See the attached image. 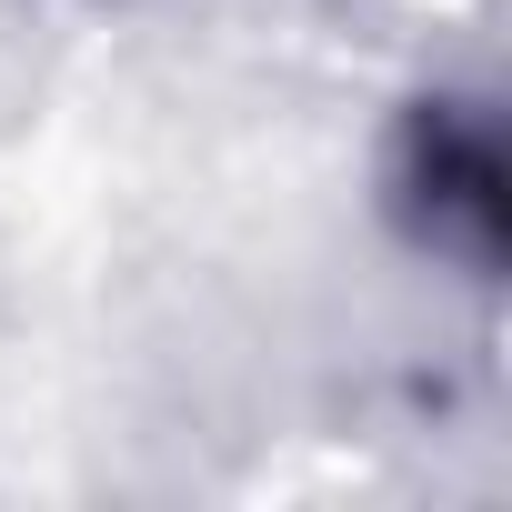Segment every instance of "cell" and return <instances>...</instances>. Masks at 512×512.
Segmentation results:
<instances>
[{
  "label": "cell",
  "mask_w": 512,
  "mask_h": 512,
  "mask_svg": "<svg viewBox=\"0 0 512 512\" xmlns=\"http://www.w3.org/2000/svg\"><path fill=\"white\" fill-rule=\"evenodd\" d=\"M412 201H422V231L462 262H492L502 251V151L472 111H432L412 131Z\"/></svg>",
  "instance_id": "obj_1"
}]
</instances>
